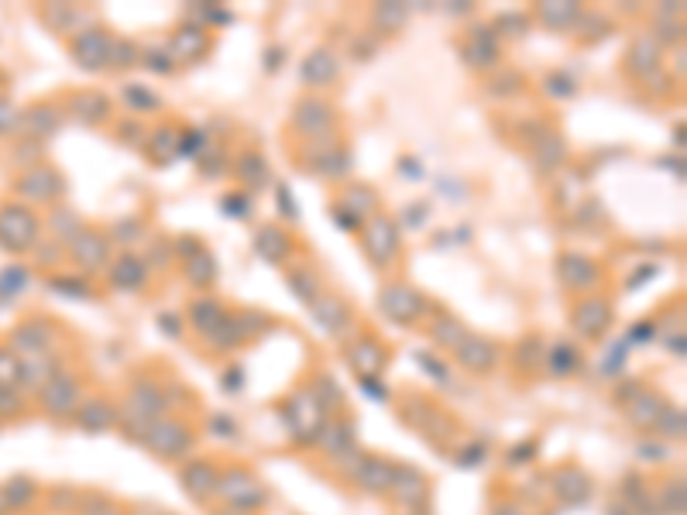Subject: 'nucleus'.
<instances>
[{
  "label": "nucleus",
  "instance_id": "obj_1",
  "mask_svg": "<svg viewBox=\"0 0 687 515\" xmlns=\"http://www.w3.org/2000/svg\"><path fill=\"white\" fill-rule=\"evenodd\" d=\"M38 237V217L21 203H7L0 206V248L11 255L28 251Z\"/></svg>",
  "mask_w": 687,
  "mask_h": 515
},
{
  "label": "nucleus",
  "instance_id": "obj_2",
  "mask_svg": "<svg viewBox=\"0 0 687 515\" xmlns=\"http://www.w3.org/2000/svg\"><path fill=\"white\" fill-rule=\"evenodd\" d=\"M361 244L374 268H389L399 258V227L392 217H368L361 227Z\"/></svg>",
  "mask_w": 687,
  "mask_h": 515
},
{
  "label": "nucleus",
  "instance_id": "obj_3",
  "mask_svg": "<svg viewBox=\"0 0 687 515\" xmlns=\"http://www.w3.org/2000/svg\"><path fill=\"white\" fill-rule=\"evenodd\" d=\"M299 162L306 165V172H316L323 179H344L351 172V155L334 138H313V142H306V148L299 151Z\"/></svg>",
  "mask_w": 687,
  "mask_h": 515
},
{
  "label": "nucleus",
  "instance_id": "obj_4",
  "mask_svg": "<svg viewBox=\"0 0 687 515\" xmlns=\"http://www.w3.org/2000/svg\"><path fill=\"white\" fill-rule=\"evenodd\" d=\"M378 306H382V313L389 316V319H396L402 327L416 323L429 310L427 299L413 286H405V282H389V286L382 288V296H378Z\"/></svg>",
  "mask_w": 687,
  "mask_h": 515
},
{
  "label": "nucleus",
  "instance_id": "obj_5",
  "mask_svg": "<svg viewBox=\"0 0 687 515\" xmlns=\"http://www.w3.org/2000/svg\"><path fill=\"white\" fill-rule=\"evenodd\" d=\"M111 35L104 28H83L73 35V58L86 73H100L111 69Z\"/></svg>",
  "mask_w": 687,
  "mask_h": 515
},
{
  "label": "nucleus",
  "instance_id": "obj_6",
  "mask_svg": "<svg viewBox=\"0 0 687 515\" xmlns=\"http://www.w3.org/2000/svg\"><path fill=\"white\" fill-rule=\"evenodd\" d=\"M292 127H296L299 135H306L310 142H313V138H334L337 114H334L330 104H323V100H316V96H306V100H299L296 111H292Z\"/></svg>",
  "mask_w": 687,
  "mask_h": 515
},
{
  "label": "nucleus",
  "instance_id": "obj_7",
  "mask_svg": "<svg viewBox=\"0 0 687 515\" xmlns=\"http://www.w3.org/2000/svg\"><path fill=\"white\" fill-rule=\"evenodd\" d=\"M69 258L83 268V272H100L111 265V237L100 230L83 227L73 241H69Z\"/></svg>",
  "mask_w": 687,
  "mask_h": 515
},
{
  "label": "nucleus",
  "instance_id": "obj_8",
  "mask_svg": "<svg viewBox=\"0 0 687 515\" xmlns=\"http://www.w3.org/2000/svg\"><path fill=\"white\" fill-rule=\"evenodd\" d=\"M14 189H18L25 200L56 203L58 196H62V189H66V179H62L58 169H52V165H31V169L14 182Z\"/></svg>",
  "mask_w": 687,
  "mask_h": 515
},
{
  "label": "nucleus",
  "instance_id": "obj_9",
  "mask_svg": "<svg viewBox=\"0 0 687 515\" xmlns=\"http://www.w3.org/2000/svg\"><path fill=\"white\" fill-rule=\"evenodd\" d=\"M210 49V38H206V25H179L169 38V52L172 62H200Z\"/></svg>",
  "mask_w": 687,
  "mask_h": 515
},
{
  "label": "nucleus",
  "instance_id": "obj_10",
  "mask_svg": "<svg viewBox=\"0 0 687 515\" xmlns=\"http://www.w3.org/2000/svg\"><path fill=\"white\" fill-rule=\"evenodd\" d=\"M464 58H467V65H475V69H491V65H498V58H502V45H498V35L495 28H475L467 35V42H464Z\"/></svg>",
  "mask_w": 687,
  "mask_h": 515
},
{
  "label": "nucleus",
  "instance_id": "obj_11",
  "mask_svg": "<svg viewBox=\"0 0 687 515\" xmlns=\"http://www.w3.org/2000/svg\"><path fill=\"white\" fill-rule=\"evenodd\" d=\"M571 323L581 337H601L608 330V323H612V310H608L605 299H581L574 306Z\"/></svg>",
  "mask_w": 687,
  "mask_h": 515
},
{
  "label": "nucleus",
  "instance_id": "obj_12",
  "mask_svg": "<svg viewBox=\"0 0 687 515\" xmlns=\"http://www.w3.org/2000/svg\"><path fill=\"white\" fill-rule=\"evenodd\" d=\"M557 275H560V282L571 288V292H584V288H591L598 282V265L591 261V258L584 255H560L557 261Z\"/></svg>",
  "mask_w": 687,
  "mask_h": 515
},
{
  "label": "nucleus",
  "instance_id": "obj_13",
  "mask_svg": "<svg viewBox=\"0 0 687 515\" xmlns=\"http://www.w3.org/2000/svg\"><path fill=\"white\" fill-rule=\"evenodd\" d=\"M111 286L117 292H142L148 286V265H144V258L131 255V251L114 258V265H111Z\"/></svg>",
  "mask_w": 687,
  "mask_h": 515
},
{
  "label": "nucleus",
  "instance_id": "obj_14",
  "mask_svg": "<svg viewBox=\"0 0 687 515\" xmlns=\"http://www.w3.org/2000/svg\"><path fill=\"white\" fill-rule=\"evenodd\" d=\"M626 69L639 80H650L660 69V42L657 35H639L632 42V49L626 52Z\"/></svg>",
  "mask_w": 687,
  "mask_h": 515
},
{
  "label": "nucleus",
  "instance_id": "obj_15",
  "mask_svg": "<svg viewBox=\"0 0 687 515\" xmlns=\"http://www.w3.org/2000/svg\"><path fill=\"white\" fill-rule=\"evenodd\" d=\"M255 255L268 265H282L292 255V237L279 224H265L255 234Z\"/></svg>",
  "mask_w": 687,
  "mask_h": 515
},
{
  "label": "nucleus",
  "instance_id": "obj_16",
  "mask_svg": "<svg viewBox=\"0 0 687 515\" xmlns=\"http://www.w3.org/2000/svg\"><path fill=\"white\" fill-rule=\"evenodd\" d=\"M498 361V347L488 341V337H464V343L458 347V365L467 372H491Z\"/></svg>",
  "mask_w": 687,
  "mask_h": 515
},
{
  "label": "nucleus",
  "instance_id": "obj_17",
  "mask_svg": "<svg viewBox=\"0 0 687 515\" xmlns=\"http://www.w3.org/2000/svg\"><path fill=\"white\" fill-rule=\"evenodd\" d=\"M337 73H341V62H337L334 52H327V49L310 52V56L303 58V69H299V76H303L306 86H330L337 80Z\"/></svg>",
  "mask_w": 687,
  "mask_h": 515
},
{
  "label": "nucleus",
  "instance_id": "obj_18",
  "mask_svg": "<svg viewBox=\"0 0 687 515\" xmlns=\"http://www.w3.org/2000/svg\"><path fill=\"white\" fill-rule=\"evenodd\" d=\"M313 319L330 337H341L344 330H347V323H351V310H347V303L337 299V296H320L313 303Z\"/></svg>",
  "mask_w": 687,
  "mask_h": 515
},
{
  "label": "nucleus",
  "instance_id": "obj_19",
  "mask_svg": "<svg viewBox=\"0 0 687 515\" xmlns=\"http://www.w3.org/2000/svg\"><path fill=\"white\" fill-rule=\"evenodd\" d=\"M228 310H224V303L220 299H197L193 306H189V319H193V327H197V334H200L203 341H210L224 323H228Z\"/></svg>",
  "mask_w": 687,
  "mask_h": 515
},
{
  "label": "nucleus",
  "instance_id": "obj_20",
  "mask_svg": "<svg viewBox=\"0 0 687 515\" xmlns=\"http://www.w3.org/2000/svg\"><path fill=\"white\" fill-rule=\"evenodd\" d=\"M18 124H21V131L28 135L31 142H45V138H52L58 131V124H62V114H58L56 107H31L28 114L18 117Z\"/></svg>",
  "mask_w": 687,
  "mask_h": 515
},
{
  "label": "nucleus",
  "instance_id": "obj_21",
  "mask_svg": "<svg viewBox=\"0 0 687 515\" xmlns=\"http://www.w3.org/2000/svg\"><path fill=\"white\" fill-rule=\"evenodd\" d=\"M69 114L76 117L80 124H100V120H107V114H111V104H107L104 93L86 89V93H76L69 100Z\"/></svg>",
  "mask_w": 687,
  "mask_h": 515
},
{
  "label": "nucleus",
  "instance_id": "obj_22",
  "mask_svg": "<svg viewBox=\"0 0 687 515\" xmlns=\"http://www.w3.org/2000/svg\"><path fill=\"white\" fill-rule=\"evenodd\" d=\"M179 142H182V131H175L172 124H162L148 135V158L155 165H169L172 158H179Z\"/></svg>",
  "mask_w": 687,
  "mask_h": 515
},
{
  "label": "nucleus",
  "instance_id": "obj_23",
  "mask_svg": "<svg viewBox=\"0 0 687 515\" xmlns=\"http://www.w3.org/2000/svg\"><path fill=\"white\" fill-rule=\"evenodd\" d=\"M536 21H544L546 28L553 31H571L577 21H581V7L577 4H560V0H546V4H536Z\"/></svg>",
  "mask_w": 687,
  "mask_h": 515
},
{
  "label": "nucleus",
  "instance_id": "obj_24",
  "mask_svg": "<svg viewBox=\"0 0 687 515\" xmlns=\"http://www.w3.org/2000/svg\"><path fill=\"white\" fill-rule=\"evenodd\" d=\"M52 341V334H49V327L42 323V319H31V323H21L18 330H14V337H11V350L18 354H42L45 347Z\"/></svg>",
  "mask_w": 687,
  "mask_h": 515
},
{
  "label": "nucleus",
  "instance_id": "obj_25",
  "mask_svg": "<svg viewBox=\"0 0 687 515\" xmlns=\"http://www.w3.org/2000/svg\"><path fill=\"white\" fill-rule=\"evenodd\" d=\"M234 175L241 179L244 189H261V186L268 182V162H265V155H258V151H241L237 162H234Z\"/></svg>",
  "mask_w": 687,
  "mask_h": 515
},
{
  "label": "nucleus",
  "instance_id": "obj_26",
  "mask_svg": "<svg viewBox=\"0 0 687 515\" xmlns=\"http://www.w3.org/2000/svg\"><path fill=\"white\" fill-rule=\"evenodd\" d=\"M182 275H186L189 286H197V288L213 286V282H217V258L203 248V251H197L193 258L182 261Z\"/></svg>",
  "mask_w": 687,
  "mask_h": 515
},
{
  "label": "nucleus",
  "instance_id": "obj_27",
  "mask_svg": "<svg viewBox=\"0 0 687 515\" xmlns=\"http://www.w3.org/2000/svg\"><path fill=\"white\" fill-rule=\"evenodd\" d=\"M409 21V4H396V0H385L372 11V28L378 35H396L405 28Z\"/></svg>",
  "mask_w": 687,
  "mask_h": 515
},
{
  "label": "nucleus",
  "instance_id": "obj_28",
  "mask_svg": "<svg viewBox=\"0 0 687 515\" xmlns=\"http://www.w3.org/2000/svg\"><path fill=\"white\" fill-rule=\"evenodd\" d=\"M429 337H433V343H440L447 350H458L460 343H464V337H467V327L460 323L458 316L436 313L433 316V327H429Z\"/></svg>",
  "mask_w": 687,
  "mask_h": 515
},
{
  "label": "nucleus",
  "instance_id": "obj_29",
  "mask_svg": "<svg viewBox=\"0 0 687 515\" xmlns=\"http://www.w3.org/2000/svg\"><path fill=\"white\" fill-rule=\"evenodd\" d=\"M58 374V361L52 354H31L28 361H21V381H28L31 388H45Z\"/></svg>",
  "mask_w": 687,
  "mask_h": 515
},
{
  "label": "nucleus",
  "instance_id": "obj_30",
  "mask_svg": "<svg viewBox=\"0 0 687 515\" xmlns=\"http://www.w3.org/2000/svg\"><path fill=\"white\" fill-rule=\"evenodd\" d=\"M189 436H186V429H179L175 423H162V427H155L148 433V443L162 454V457H172V454H179V450H186L189 443H186Z\"/></svg>",
  "mask_w": 687,
  "mask_h": 515
},
{
  "label": "nucleus",
  "instance_id": "obj_31",
  "mask_svg": "<svg viewBox=\"0 0 687 515\" xmlns=\"http://www.w3.org/2000/svg\"><path fill=\"white\" fill-rule=\"evenodd\" d=\"M42 399H45V405H49L52 412H66V409L76 402V381L66 378V374H56V378L42 388Z\"/></svg>",
  "mask_w": 687,
  "mask_h": 515
},
{
  "label": "nucleus",
  "instance_id": "obj_32",
  "mask_svg": "<svg viewBox=\"0 0 687 515\" xmlns=\"http://www.w3.org/2000/svg\"><path fill=\"white\" fill-rule=\"evenodd\" d=\"M533 162H536V169L540 172H553L560 169V162H564V142L553 135V131H546L544 138H536V151H533Z\"/></svg>",
  "mask_w": 687,
  "mask_h": 515
},
{
  "label": "nucleus",
  "instance_id": "obj_33",
  "mask_svg": "<svg viewBox=\"0 0 687 515\" xmlns=\"http://www.w3.org/2000/svg\"><path fill=\"white\" fill-rule=\"evenodd\" d=\"M341 210H347V213L358 217V220H368L374 210V193L368 186H347L341 196Z\"/></svg>",
  "mask_w": 687,
  "mask_h": 515
},
{
  "label": "nucleus",
  "instance_id": "obj_34",
  "mask_svg": "<svg viewBox=\"0 0 687 515\" xmlns=\"http://www.w3.org/2000/svg\"><path fill=\"white\" fill-rule=\"evenodd\" d=\"M351 361H354V368L361 374H374V372H382V365H385V350H382V343L378 341H368V337H365V341L351 350Z\"/></svg>",
  "mask_w": 687,
  "mask_h": 515
},
{
  "label": "nucleus",
  "instance_id": "obj_35",
  "mask_svg": "<svg viewBox=\"0 0 687 515\" xmlns=\"http://www.w3.org/2000/svg\"><path fill=\"white\" fill-rule=\"evenodd\" d=\"M166 402H162V392L155 388V385H138L135 392H131V416H138L144 423H151V416L162 409Z\"/></svg>",
  "mask_w": 687,
  "mask_h": 515
},
{
  "label": "nucleus",
  "instance_id": "obj_36",
  "mask_svg": "<svg viewBox=\"0 0 687 515\" xmlns=\"http://www.w3.org/2000/svg\"><path fill=\"white\" fill-rule=\"evenodd\" d=\"M286 286L292 288L296 299H303L310 306L320 299V279H316V272H310V268H292L286 275Z\"/></svg>",
  "mask_w": 687,
  "mask_h": 515
},
{
  "label": "nucleus",
  "instance_id": "obj_37",
  "mask_svg": "<svg viewBox=\"0 0 687 515\" xmlns=\"http://www.w3.org/2000/svg\"><path fill=\"white\" fill-rule=\"evenodd\" d=\"M230 323H234V334H237V341H251L258 334H265V327L272 323L265 313H255V310H244V313H234L230 316Z\"/></svg>",
  "mask_w": 687,
  "mask_h": 515
},
{
  "label": "nucleus",
  "instance_id": "obj_38",
  "mask_svg": "<svg viewBox=\"0 0 687 515\" xmlns=\"http://www.w3.org/2000/svg\"><path fill=\"white\" fill-rule=\"evenodd\" d=\"M49 227H52V234H56L58 241H66V244H69V241L83 230V220H80L69 206H58L56 213H52V220H49Z\"/></svg>",
  "mask_w": 687,
  "mask_h": 515
},
{
  "label": "nucleus",
  "instance_id": "obj_39",
  "mask_svg": "<svg viewBox=\"0 0 687 515\" xmlns=\"http://www.w3.org/2000/svg\"><path fill=\"white\" fill-rule=\"evenodd\" d=\"M124 104L131 107V111H158L162 107V100L142 83H127L124 86Z\"/></svg>",
  "mask_w": 687,
  "mask_h": 515
},
{
  "label": "nucleus",
  "instance_id": "obj_40",
  "mask_svg": "<svg viewBox=\"0 0 687 515\" xmlns=\"http://www.w3.org/2000/svg\"><path fill=\"white\" fill-rule=\"evenodd\" d=\"M546 361H550V372L553 374H571V372H577L581 354L574 350L571 343H557V347H553V354H550Z\"/></svg>",
  "mask_w": 687,
  "mask_h": 515
},
{
  "label": "nucleus",
  "instance_id": "obj_41",
  "mask_svg": "<svg viewBox=\"0 0 687 515\" xmlns=\"http://www.w3.org/2000/svg\"><path fill=\"white\" fill-rule=\"evenodd\" d=\"M21 381V357L11 347H0V388H14Z\"/></svg>",
  "mask_w": 687,
  "mask_h": 515
},
{
  "label": "nucleus",
  "instance_id": "obj_42",
  "mask_svg": "<svg viewBox=\"0 0 687 515\" xmlns=\"http://www.w3.org/2000/svg\"><path fill=\"white\" fill-rule=\"evenodd\" d=\"M25 286H28V268H4L0 272V299L18 296Z\"/></svg>",
  "mask_w": 687,
  "mask_h": 515
},
{
  "label": "nucleus",
  "instance_id": "obj_43",
  "mask_svg": "<svg viewBox=\"0 0 687 515\" xmlns=\"http://www.w3.org/2000/svg\"><path fill=\"white\" fill-rule=\"evenodd\" d=\"M138 56H142V52H138V45H135V42H120V38L111 42V65H114V69H120V65H124V69H127V65H135Z\"/></svg>",
  "mask_w": 687,
  "mask_h": 515
},
{
  "label": "nucleus",
  "instance_id": "obj_44",
  "mask_svg": "<svg viewBox=\"0 0 687 515\" xmlns=\"http://www.w3.org/2000/svg\"><path fill=\"white\" fill-rule=\"evenodd\" d=\"M52 288H56V292H62V296H69V299H89V296H93L89 282H86V279H80V275H73L69 282H66V279H52Z\"/></svg>",
  "mask_w": 687,
  "mask_h": 515
},
{
  "label": "nucleus",
  "instance_id": "obj_45",
  "mask_svg": "<svg viewBox=\"0 0 687 515\" xmlns=\"http://www.w3.org/2000/svg\"><path fill=\"white\" fill-rule=\"evenodd\" d=\"M107 423H111V405H107V402H89L83 409L86 429H104Z\"/></svg>",
  "mask_w": 687,
  "mask_h": 515
},
{
  "label": "nucleus",
  "instance_id": "obj_46",
  "mask_svg": "<svg viewBox=\"0 0 687 515\" xmlns=\"http://www.w3.org/2000/svg\"><path fill=\"white\" fill-rule=\"evenodd\" d=\"M142 58H144V65H148L151 73H158V76H169L172 69H175V62H172V56L166 49H144Z\"/></svg>",
  "mask_w": 687,
  "mask_h": 515
},
{
  "label": "nucleus",
  "instance_id": "obj_47",
  "mask_svg": "<svg viewBox=\"0 0 687 515\" xmlns=\"http://www.w3.org/2000/svg\"><path fill=\"white\" fill-rule=\"evenodd\" d=\"M200 172L206 175V179L224 175V172H228V155H224V151H217V148H206V155L200 158Z\"/></svg>",
  "mask_w": 687,
  "mask_h": 515
},
{
  "label": "nucleus",
  "instance_id": "obj_48",
  "mask_svg": "<svg viewBox=\"0 0 687 515\" xmlns=\"http://www.w3.org/2000/svg\"><path fill=\"white\" fill-rule=\"evenodd\" d=\"M224 213L248 217V213H251V196H248V193H228V196H224Z\"/></svg>",
  "mask_w": 687,
  "mask_h": 515
},
{
  "label": "nucleus",
  "instance_id": "obj_49",
  "mask_svg": "<svg viewBox=\"0 0 687 515\" xmlns=\"http://www.w3.org/2000/svg\"><path fill=\"white\" fill-rule=\"evenodd\" d=\"M498 28H506L502 35L519 38V35H526V28H529V18H526V14H502V18H498Z\"/></svg>",
  "mask_w": 687,
  "mask_h": 515
},
{
  "label": "nucleus",
  "instance_id": "obj_50",
  "mask_svg": "<svg viewBox=\"0 0 687 515\" xmlns=\"http://www.w3.org/2000/svg\"><path fill=\"white\" fill-rule=\"evenodd\" d=\"M546 93H553V96H571L574 80L571 76H564V73H553V76H546Z\"/></svg>",
  "mask_w": 687,
  "mask_h": 515
},
{
  "label": "nucleus",
  "instance_id": "obj_51",
  "mask_svg": "<svg viewBox=\"0 0 687 515\" xmlns=\"http://www.w3.org/2000/svg\"><path fill=\"white\" fill-rule=\"evenodd\" d=\"M138 234H142V224H138L135 217H127V220H117V227H114V237H117V241L131 244V241H135Z\"/></svg>",
  "mask_w": 687,
  "mask_h": 515
},
{
  "label": "nucleus",
  "instance_id": "obj_52",
  "mask_svg": "<svg viewBox=\"0 0 687 515\" xmlns=\"http://www.w3.org/2000/svg\"><path fill=\"white\" fill-rule=\"evenodd\" d=\"M18 117H21V114L14 111V104L0 96V135H7L11 127H18Z\"/></svg>",
  "mask_w": 687,
  "mask_h": 515
},
{
  "label": "nucleus",
  "instance_id": "obj_53",
  "mask_svg": "<svg viewBox=\"0 0 687 515\" xmlns=\"http://www.w3.org/2000/svg\"><path fill=\"white\" fill-rule=\"evenodd\" d=\"M365 471H368V474H365V488H385V481H389V471H385L382 464H368Z\"/></svg>",
  "mask_w": 687,
  "mask_h": 515
},
{
  "label": "nucleus",
  "instance_id": "obj_54",
  "mask_svg": "<svg viewBox=\"0 0 687 515\" xmlns=\"http://www.w3.org/2000/svg\"><path fill=\"white\" fill-rule=\"evenodd\" d=\"M197 251H203V244L197 241V237H179V241H175V251H172V255H179L182 261H186V258H193Z\"/></svg>",
  "mask_w": 687,
  "mask_h": 515
},
{
  "label": "nucleus",
  "instance_id": "obj_55",
  "mask_svg": "<svg viewBox=\"0 0 687 515\" xmlns=\"http://www.w3.org/2000/svg\"><path fill=\"white\" fill-rule=\"evenodd\" d=\"M334 220H337V227H341V230L361 234V220H358V217H351V213H347V210H341V206L334 210Z\"/></svg>",
  "mask_w": 687,
  "mask_h": 515
},
{
  "label": "nucleus",
  "instance_id": "obj_56",
  "mask_svg": "<svg viewBox=\"0 0 687 515\" xmlns=\"http://www.w3.org/2000/svg\"><path fill=\"white\" fill-rule=\"evenodd\" d=\"M279 206H282V213H286L289 220L296 224V217H299V213H296V203H292V193H289V186H279Z\"/></svg>",
  "mask_w": 687,
  "mask_h": 515
},
{
  "label": "nucleus",
  "instance_id": "obj_57",
  "mask_svg": "<svg viewBox=\"0 0 687 515\" xmlns=\"http://www.w3.org/2000/svg\"><path fill=\"white\" fill-rule=\"evenodd\" d=\"M120 138H138V144L148 142V135H144L142 124H135V120H127V124H120V131H117Z\"/></svg>",
  "mask_w": 687,
  "mask_h": 515
},
{
  "label": "nucleus",
  "instance_id": "obj_58",
  "mask_svg": "<svg viewBox=\"0 0 687 515\" xmlns=\"http://www.w3.org/2000/svg\"><path fill=\"white\" fill-rule=\"evenodd\" d=\"M374 52H378V45L372 42V35H365V38L354 45V58H361V62H365V58H372Z\"/></svg>",
  "mask_w": 687,
  "mask_h": 515
},
{
  "label": "nucleus",
  "instance_id": "obj_59",
  "mask_svg": "<svg viewBox=\"0 0 687 515\" xmlns=\"http://www.w3.org/2000/svg\"><path fill=\"white\" fill-rule=\"evenodd\" d=\"M519 83H522V80H519L515 73H513V76H502L498 89H491V93H515V89H519Z\"/></svg>",
  "mask_w": 687,
  "mask_h": 515
}]
</instances>
